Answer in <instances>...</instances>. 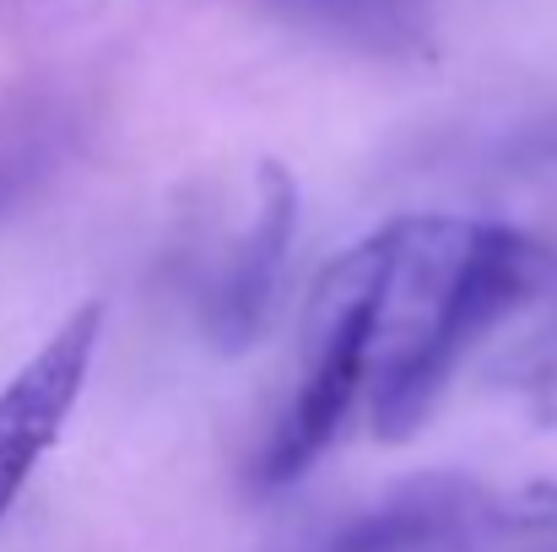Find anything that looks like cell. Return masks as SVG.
I'll use <instances>...</instances> for the list:
<instances>
[{
	"instance_id": "obj_1",
	"label": "cell",
	"mask_w": 557,
	"mask_h": 552,
	"mask_svg": "<svg viewBox=\"0 0 557 552\" xmlns=\"http://www.w3.org/2000/svg\"><path fill=\"white\" fill-rule=\"evenodd\" d=\"M373 298L369 401L373 433L411 439L466 353L498 331L547 277V249L504 222L400 217Z\"/></svg>"
},
{
	"instance_id": "obj_2",
	"label": "cell",
	"mask_w": 557,
	"mask_h": 552,
	"mask_svg": "<svg viewBox=\"0 0 557 552\" xmlns=\"http://www.w3.org/2000/svg\"><path fill=\"white\" fill-rule=\"evenodd\" d=\"M384 255H389V228H379L347 255H336V266H325V277L309 293L304 373H298V390L287 395V406L260 450V466H255V482L265 493L298 482L331 450V439L347 428L358 395L369 390L373 298H379Z\"/></svg>"
},
{
	"instance_id": "obj_3",
	"label": "cell",
	"mask_w": 557,
	"mask_h": 552,
	"mask_svg": "<svg viewBox=\"0 0 557 552\" xmlns=\"http://www.w3.org/2000/svg\"><path fill=\"white\" fill-rule=\"evenodd\" d=\"M98 342H103V304H82L0 390V520L27 488L33 466L60 439L65 417L76 412Z\"/></svg>"
},
{
	"instance_id": "obj_4",
	"label": "cell",
	"mask_w": 557,
	"mask_h": 552,
	"mask_svg": "<svg viewBox=\"0 0 557 552\" xmlns=\"http://www.w3.org/2000/svg\"><path fill=\"white\" fill-rule=\"evenodd\" d=\"M293 233H298V184L287 180V169L265 163L260 180H255L249 233L233 244V255L222 266V282L206 304V331L222 353H244L265 331V320L276 309V293H282Z\"/></svg>"
},
{
	"instance_id": "obj_5",
	"label": "cell",
	"mask_w": 557,
	"mask_h": 552,
	"mask_svg": "<svg viewBox=\"0 0 557 552\" xmlns=\"http://www.w3.org/2000/svg\"><path fill=\"white\" fill-rule=\"evenodd\" d=\"M255 5L298 33H314L373 60H406L428 44L422 0H255Z\"/></svg>"
},
{
	"instance_id": "obj_6",
	"label": "cell",
	"mask_w": 557,
	"mask_h": 552,
	"mask_svg": "<svg viewBox=\"0 0 557 552\" xmlns=\"http://www.w3.org/2000/svg\"><path fill=\"white\" fill-rule=\"evenodd\" d=\"M60 152H65V114L27 109L0 120V217L60 163Z\"/></svg>"
},
{
	"instance_id": "obj_7",
	"label": "cell",
	"mask_w": 557,
	"mask_h": 552,
	"mask_svg": "<svg viewBox=\"0 0 557 552\" xmlns=\"http://www.w3.org/2000/svg\"><path fill=\"white\" fill-rule=\"evenodd\" d=\"M531 395L542 401V412L547 417H557V326L536 342V353H531Z\"/></svg>"
},
{
	"instance_id": "obj_8",
	"label": "cell",
	"mask_w": 557,
	"mask_h": 552,
	"mask_svg": "<svg viewBox=\"0 0 557 552\" xmlns=\"http://www.w3.org/2000/svg\"><path fill=\"white\" fill-rule=\"evenodd\" d=\"M276 552H314V542H298V548H276Z\"/></svg>"
}]
</instances>
